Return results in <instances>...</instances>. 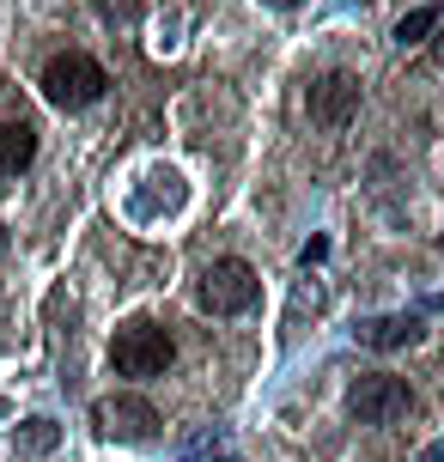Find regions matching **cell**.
<instances>
[{
    "mask_svg": "<svg viewBox=\"0 0 444 462\" xmlns=\"http://www.w3.org/2000/svg\"><path fill=\"white\" fill-rule=\"evenodd\" d=\"M262 280L250 262H237V255H219V262H208L201 268V280H195V304L208 310V317H244L250 304H256Z\"/></svg>",
    "mask_w": 444,
    "mask_h": 462,
    "instance_id": "6da1fadb",
    "label": "cell"
},
{
    "mask_svg": "<svg viewBox=\"0 0 444 462\" xmlns=\"http://www.w3.org/2000/svg\"><path fill=\"white\" fill-rule=\"evenodd\" d=\"M104 86H110V73L97 68L92 55H79V49L55 55V61L43 68V97L55 104V110H86V104L104 97Z\"/></svg>",
    "mask_w": 444,
    "mask_h": 462,
    "instance_id": "7a4b0ae2",
    "label": "cell"
},
{
    "mask_svg": "<svg viewBox=\"0 0 444 462\" xmlns=\"http://www.w3.org/2000/svg\"><path fill=\"white\" fill-rule=\"evenodd\" d=\"M110 359H116L122 377H164V371H171V359H177V346H171V335H164L159 323L134 317V323H122V328H116V341H110Z\"/></svg>",
    "mask_w": 444,
    "mask_h": 462,
    "instance_id": "3957f363",
    "label": "cell"
},
{
    "mask_svg": "<svg viewBox=\"0 0 444 462\" xmlns=\"http://www.w3.org/2000/svg\"><path fill=\"white\" fill-rule=\"evenodd\" d=\"M414 408V390L402 383V377H390V371H372V377H359L347 390V414L359 420V426H390V420H402Z\"/></svg>",
    "mask_w": 444,
    "mask_h": 462,
    "instance_id": "277c9868",
    "label": "cell"
},
{
    "mask_svg": "<svg viewBox=\"0 0 444 462\" xmlns=\"http://www.w3.org/2000/svg\"><path fill=\"white\" fill-rule=\"evenodd\" d=\"M92 420H97L104 439H122V444H141V439L159 432V408L146 395H104L92 408Z\"/></svg>",
    "mask_w": 444,
    "mask_h": 462,
    "instance_id": "5b68a950",
    "label": "cell"
},
{
    "mask_svg": "<svg viewBox=\"0 0 444 462\" xmlns=\"http://www.w3.org/2000/svg\"><path fill=\"white\" fill-rule=\"evenodd\" d=\"M353 116H359V73H323V79L310 86V122L347 128Z\"/></svg>",
    "mask_w": 444,
    "mask_h": 462,
    "instance_id": "8992f818",
    "label": "cell"
},
{
    "mask_svg": "<svg viewBox=\"0 0 444 462\" xmlns=\"http://www.w3.org/2000/svg\"><path fill=\"white\" fill-rule=\"evenodd\" d=\"M37 159V128L31 122H0V177H19Z\"/></svg>",
    "mask_w": 444,
    "mask_h": 462,
    "instance_id": "52a82bcc",
    "label": "cell"
},
{
    "mask_svg": "<svg viewBox=\"0 0 444 462\" xmlns=\"http://www.w3.org/2000/svg\"><path fill=\"white\" fill-rule=\"evenodd\" d=\"M414 335H421V317H377V323L359 328L365 346H402V341H414Z\"/></svg>",
    "mask_w": 444,
    "mask_h": 462,
    "instance_id": "ba28073f",
    "label": "cell"
},
{
    "mask_svg": "<svg viewBox=\"0 0 444 462\" xmlns=\"http://www.w3.org/2000/svg\"><path fill=\"white\" fill-rule=\"evenodd\" d=\"M426 31H439V13H432V6H414V13L396 24V43L402 49H408V43H426Z\"/></svg>",
    "mask_w": 444,
    "mask_h": 462,
    "instance_id": "9c48e42d",
    "label": "cell"
},
{
    "mask_svg": "<svg viewBox=\"0 0 444 462\" xmlns=\"http://www.w3.org/2000/svg\"><path fill=\"white\" fill-rule=\"evenodd\" d=\"M24 444L49 450V444H55V420H24Z\"/></svg>",
    "mask_w": 444,
    "mask_h": 462,
    "instance_id": "30bf717a",
    "label": "cell"
},
{
    "mask_svg": "<svg viewBox=\"0 0 444 462\" xmlns=\"http://www.w3.org/2000/svg\"><path fill=\"white\" fill-rule=\"evenodd\" d=\"M432 61H439V68H444V31H439V37H432Z\"/></svg>",
    "mask_w": 444,
    "mask_h": 462,
    "instance_id": "8fae6325",
    "label": "cell"
},
{
    "mask_svg": "<svg viewBox=\"0 0 444 462\" xmlns=\"http://www.w3.org/2000/svg\"><path fill=\"white\" fill-rule=\"evenodd\" d=\"M262 6H281V13H286V6H299V0H262Z\"/></svg>",
    "mask_w": 444,
    "mask_h": 462,
    "instance_id": "7c38bea8",
    "label": "cell"
},
{
    "mask_svg": "<svg viewBox=\"0 0 444 462\" xmlns=\"http://www.w3.org/2000/svg\"><path fill=\"white\" fill-rule=\"evenodd\" d=\"M0 255H6V226H0Z\"/></svg>",
    "mask_w": 444,
    "mask_h": 462,
    "instance_id": "4fadbf2b",
    "label": "cell"
},
{
    "mask_svg": "<svg viewBox=\"0 0 444 462\" xmlns=\"http://www.w3.org/2000/svg\"><path fill=\"white\" fill-rule=\"evenodd\" d=\"M213 462H237V457H213Z\"/></svg>",
    "mask_w": 444,
    "mask_h": 462,
    "instance_id": "5bb4252c",
    "label": "cell"
},
{
    "mask_svg": "<svg viewBox=\"0 0 444 462\" xmlns=\"http://www.w3.org/2000/svg\"><path fill=\"white\" fill-rule=\"evenodd\" d=\"M432 462H444V457H432Z\"/></svg>",
    "mask_w": 444,
    "mask_h": 462,
    "instance_id": "9a60e30c",
    "label": "cell"
},
{
    "mask_svg": "<svg viewBox=\"0 0 444 462\" xmlns=\"http://www.w3.org/2000/svg\"><path fill=\"white\" fill-rule=\"evenodd\" d=\"M439 244H444V237H439Z\"/></svg>",
    "mask_w": 444,
    "mask_h": 462,
    "instance_id": "2e32d148",
    "label": "cell"
}]
</instances>
